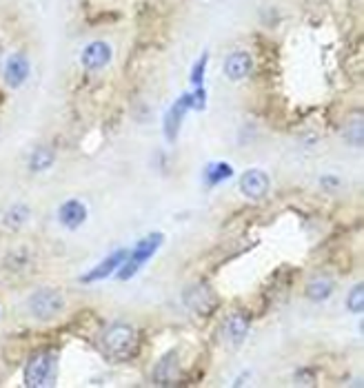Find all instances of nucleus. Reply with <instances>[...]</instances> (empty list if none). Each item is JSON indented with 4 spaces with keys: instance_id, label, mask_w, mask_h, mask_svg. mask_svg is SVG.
I'll use <instances>...</instances> for the list:
<instances>
[{
    "instance_id": "nucleus-1",
    "label": "nucleus",
    "mask_w": 364,
    "mask_h": 388,
    "mask_svg": "<svg viewBox=\"0 0 364 388\" xmlns=\"http://www.w3.org/2000/svg\"><path fill=\"white\" fill-rule=\"evenodd\" d=\"M163 242H165V235L160 233V231H153V233H149V235H145L142 237L138 245L134 247V251L127 255V260L120 264V269L116 271V278L120 280V282H127V280H131L136 273L145 266L151 257L158 253V249L163 247Z\"/></svg>"
},
{
    "instance_id": "nucleus-2",
    "label": "nucleus",
    "mask_w": 364,
    "mask_h": 388,
    "mask_svg": "<svg viewBox=\"0 0 364 388\" xmlns=\"http://www.w3.org/2000/svg\"><path fill=\"white\" fill-rule=\"evenodd\" d=\"M56 366H58V355L56 351H40L34 353L25 364V386L29 388H40V386H52L56 382Z\"/></svg>"
},
{
    "instance_id": "nucleus-3",
    "label": "nucleus",
    "mask_w": 364,
    "mask_h": 388,
    "mask_svg": "<svg viewBox=\"0 0 364 388\" xmlns=\"http://www.w3.org/2000/svg\"><path fill=\"white\" fill-rule=\"evenodd\" d=\"M29 313L40 322H52L56 319L62 311H65V298L58 288L42 286L29 295Z\"/></svg>"
},
{
    "instance_id": "nucleus-4",
    "label": "nucleus",
    "mask_w": 364,
    "mask_h": 388,
    "mask_svg": "<svg viewBox=\"0 0 364 388\" xmlns=\"http://www.w3.org/2000/svg\"><path fill=\"white\" fill-rule=\"evenodd\" d=\"M138 342V333L129 324V322H114L102 335V344L105 351L112 355V358H127L131 355Z\"/></svg>"
},
{
    "instance_id": "nucleus-5",
    "label": "nucleus",
    "mask_w": 364,
    "mask_h": 388,
    "mask_svg": "<svg viewBox=\"0 0 364 388\" xmlns=\"http://www.w3.org/2000/svg\"><path fill=\"white\" fill-rule=\"evenodd\" d=\"M182 302H184L187 309L198 317H209L218 309V298L207 282L189 284L182 293Z\"/></svg>"
},
{
    "instance_id": "nucleus-6",
    "label": "nucleus",
    "mask_w": 364,
    "mask_h": 388,
    "mask_svg": "<svg viewBox=\"0 0 364 388\" xmlns=\"http://www.w3.org/2000/svg\"><path fill=\"white\" fill-rule=\"evenodd\" d=\"M238 189L245 198L249 200H262L269 196V189H271V177H269L266 171L262 169H247L240 180H238Z\"/></svg>"
},
{
    "instance_id": "nucleus-7",
    "label": "nucleus",
    "mask_w": 364,
    "mask_h": 388,
    "mask_svg": "<svg viewBox=\"0 0 364 388\" xmlns=\"http://www.w3.org/2000/svg\"><path fill=\"white\" fill-rule=\"evenodd\" d=\"M187 111H192V95L182 93L180 98L169 107V111L165 113L163 131H165L167 142H176L178 140V134H180V127H182V120L187 116Z\"/></svg>"
},
{
    "instance_id": "nucleus-8",
    "label": "nucleus",
    "mask_w": 364,
    "mask_h": 388,
    "mask_svg": "<svg viewBox=\"0 0 364 388\" xmlns=\"http://www.w3.org/2000/svg\"><path fill=\"white\" fill-rule=\"evenodd\" d=\"M127 255H129V251H124V249L114 251L112 255H107L102 262H98L96 266H93L89 273H85V276L81 278V282L83 284H93V282H102L107 278H112L114 273L120 269V264L127 260Z\"/></svg>"
},
{
    "instance_id": "nucleus-9",
    "label": "nucleus",
    "mask_w": 364,
    "mask_h": 388,
    "mask_svg": "<svg viewBox=\"0 0 364 388\" xmlns=\"http://www.w3.org/2000/svg\"><path fill=\"white\" fill-rule=\"evenodd\" d=\"M29 74H31V64H29V58L25 54H13L5 62L3 78H5V85L9 89H20L27 83Z\"/></svg>"
},
{
    "instance_id": "nucleus-10",
    "label": "nucleus",
    "mask_w": 364,
    "mask_h": 388,
    "mask_svg": "<svg viewBox=\"0 0 364 388\" xmlns=\"http://www.w3.org/2000/svg\"><path fill=\"white\" fill-rule=\"evenodd\" d=\"M249 329H251V319L249 315L245 313H231L225 322H223V337L225 342L231 344V346H240L247 335H249Z\"/></svg>"
},
{
    "instance_id": "nucleus-11",
    "label": "nucleus",
    "mask_w": 364,
    "mask_h": 388,
    "mask_svg": "<svg viewBox=\"0 0 364 388\" xmlns=\"http://www.w3.org/2000/svg\"><path fill=\"white\" fill-rule=\"evenodd\" d=\"M178 375H180L178 351H169L153 366V382L160 384V386H171V384L178 382Z\"/></svg>"
},
{
    "instance_id": "nucleus-12",
    "label": "nucleus",
    "mask_w": 364,
    "mask_h": 388,
    "mask_svg": "<svg viewBox=\"0 0 364 388\" xmlns=\"http://www.w3.org/2000/svg\"><path fill=\"white\" fill-rule=\"evenodd\" d=\"M81 62L87 71H98L102 67H107L109 62H112V47L102 40H96V42H89L85 49H83V56H81Z\"/></svg>"
},
{
    "instance_id": "nucleus-13",
    "label": "nucleus",
    "mask_w": 364,
    "mask_h": 388,
    "mask_svg": "<svg viewBox=\"0 0 364 388\" xmlns=\"http://www.w3.org/2000/svg\"><path fill=\"white\" fill-rule=\"evenodd\" d=\"M223 71L229 80L238 83V80H245L251 71H253V58L249 52H233L225 58Z\"/></svg>"
},
{
    "instance_id": "nucleus-14",
    "label": "nucleus",
    "mask_w": 364,
    "mask_h": 388,
    "mask_svg": "<svg viewBox=\"0 0 364 388\" xmlns=\"http://www.w3.org/2000/svg\"><path fill=\"white\" fill-rule=\"evenodd\" d=\"M87 220V206L81 200H67L58 208V222L69 231L81 229Z\"/></svg>"
},
{
    "instance_id": "nucleus-15",
    "label": "nucleus",
    "mask_w": 364,
    "mask_h": 388,
    "mask_svg": "<svg viewBox=\"0 0 364 388\" xmlns=\"http://www.w3.org/2000/svg\"><path fill=\"white\" fill-rule=\"evenodd\" d=\"M305 295L307 300L320 304V302H327L331 295H334V282H331L329 278H311L307 288H305Z\"/></svg>"
},
{
    "instance_id": "nucleus-16",
    "label": "nucleus",
    "mask_w": 364,
    "mask_h": 388,
    "mask_svg": "<svg viewBox=\"0 0 364 388\" xmlns=\"http://www.w3.org/2000/svg\"><path fill=\"white\" fill-rule=\"evenodd\" d=\"M29 216H31V211H29L27 204H11L7 208L5 218H3V224L7 226L9 231H20L23 226L27 224Z\"/></svg>"
},
{
    "instance_id": "nucleus-17",
    "label": "nucleus",
    "mask_w": 364,
    "mask_h": 388,
    "mask_svg": "<svg viewBox=\"0 0 364 388\" xmlns=\"http://www.w3.org/2000/svg\"><path fill=\"white\" fill-rule=\"evenodd\" d=\"M54 160H56L54 151L49 147H42V144H40V147H36L34 151H31V155H29V171L42 173V171L54 167Z\"/></svg>"
},
{
    "instance_id": "nucleus-18",
    "label": "nucleus",
    "mask_w": 364,
    "mask_h": 388,
    "mask_svg": "<svg viewBox=\"0 0 364 388\" xmlns=\"http://www.w3.org/2000/svg\"><path fill=\"white\" fill-rule=\"evenodd\" d=\"M231 175H233V167L231 165L213 163V165H209L207 169H204V182H207L209 187H218V184H223L225 180H229Z\"/></svg>"
},
{
    "instance_id": "nucleus-19",
    "label": "nucleus",
    "mask_w": 364,
    "mask_h": 388,
    "mask_svg": "<svg viewBox=\"0 0 364 388\" xmlns=\"http://www.w3.org/2000/svg\"><path fill=\"white\" fill-rule=\"evenodd\" d=\"M5 264H7L9 269H13V271H23V269H27V266L31 264V255H29V251H27L25 247L13 249V251L7 255Z\"/></svg>"
},
{
    "instance_id": "nucleus-20",
    "label": "nucleus",
    "mask_w": 364,
    "mask_h": 388,
    "mask_svg": "<svg viewBox=\"0 0 364 388\" xmlns=\"http://www.w3.org/2000/svg\"><path fill=\"white\" fill-rule=\"evenodd\" d=\"M346 309H349L353 315H362V311H364V286L362 284H356L349 290V298H346Z\"/></svg>"
},
{
    "instance_id": "nucleus-21",
    "label": "nucleus",
    "mask_w": 364,
    "mask_h": 388,
    "mask_svg": "<svg viewBox=\"0 0 364 388\" xmlns=\"http://www.w3.org/2000/svg\"><path fill=\"white\" fill-rule=\"evenodd\" d=\"M207 62H209V56L207 54H202L196 60L194 69H192V85H194V89L196 87H204V71H207Z\"/></svg>"
},
{
    "instance_id": "nucleus-22",
    "label": "nucleus",
    "mask_w": 364,
    "mask_h": 388,
    "mask_svg": "<svg viewBox=\"0 0 364 388\" xmlns=\"http://www.w3.org/2000/svg\"><path fill=\"white\" fill-rule=\"evenodd\" d=\"M189 95H192V109H198V111L207 109V91H204V87H196Z\"/></svg>"
},
{
    "instance_id": "nucleus-23",
    "label": "nucleus",
    "mask_w": 364,
    "mask_h": 388,
    "mask_svg": "<svg viewBox=\"0 0 364 388\" xmlns=\"http://www.w3.org/2000/svg\"><path fill=\"white\" fill-rule=\"evenodd\" d=\"M320 187L324 191H336L340 187V177L338 175H322L320 177Z\"/></svg>"
}]
</instances>
